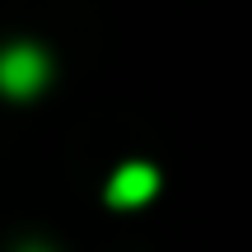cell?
<instances>
[{
	"instance_id": "1",
	"label": "cell",
	"mask_w": 252,
	"mask_h": 252,
	"mask_svg": "<svg viewBox=\"0 0 252 252\" xmlns=\"http://www.w3.org/2000/svg\"><path fill=\"white\" fill-rule=\"evenodd\" d=\"M52 80V61L37 42H5L0 47V94L5 98H33Z\"/></svg>"
},
{
	"instance_id": "3",
	"label": "cell",
	"mask_w": 252,
	"mask_h": 252,
	"mask_svg": "<svg viewBox=\"0 0 252 252\" xmlns=\"http://www.w3.org/2000/svg\"><path fill=\"white\" fill-rule=\"evenodd\" d=\"M19 252H52V248H47V243H24Z\"/></svg>"
},
{
	"instance_id": "2",
	"label": "cell",
	"mask_w": 252,
	"mask_h": 252,
	"mask_svg": "<svg viewBox=\"0 0 252 252\" xmlns=\"http://www.w3.org/2000/svg\"><path fill=\"white\" fill-rule=\"evenodd\" d=\"M154 191H159V168H154V163H122L108 178V191H103V196L117 210H135V206H145V201H154Z\"/></svg>"
}]
</instances>
